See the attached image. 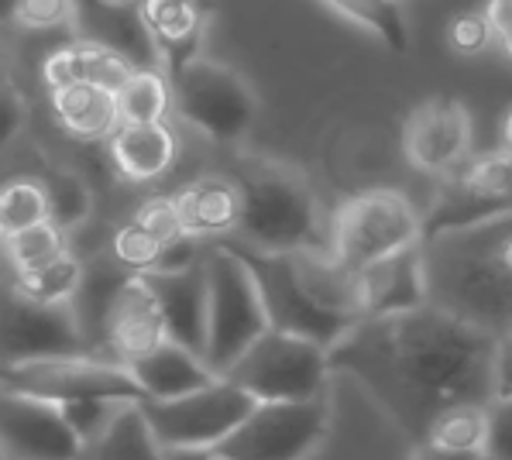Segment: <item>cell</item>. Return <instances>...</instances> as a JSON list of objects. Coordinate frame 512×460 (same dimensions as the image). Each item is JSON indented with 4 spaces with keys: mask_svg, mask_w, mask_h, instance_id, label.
Masks as SVG:
<instances>
[{
    "mask_svg": "<svg viewBox=\"0 0 512 460\" xmlns=\"http://www.w3.org/2000/svg\"><path fill=\"white\" fill-rule=\"evenodd\" d=\"M492 347V333L427 303L413 313L361 320L327 358L330 371L351 375L409 440L420 443L444 409L492 402Z\"/></svg>",
    "mask_w": 512,
    "mask_h": 460,
    "instance_id": "cell-1",
    "label": "cell"
},
{
    "mask_svg": "<svg viewBox=\"0 0 512 460\" xmlns=\"http://www.w3.org/2000/svg\"><path fill=\"white\" fill-rule=\"evenodd\" d=\"M423 265L430 306L492 337L512 330V217L427 237Z\"/></svg>",
    "mask_w": 512,
    "mask_h": 460,
    "instance_id": "cell-2",
    "label": "cell"
},
{
    "mask_svg": "<svg viewBox=\"0 0 512 460\" xmlns=\"http://www.w3.org/2000/svg\"><path fill=\"white\" fill-rule=\"evenodd\" d=\"M241 193L238 241L258 251H310L330 244V224L303 176L269 158H241L234 169Z\"/></svg>",
    "mask_w": 512,
    "mask_h": 460,
    "instance_id": "cell-3",
    "label": "cell"
},
{
    "mask_svg": "<svg viewBox=\"0 0 512 460\" xmlns=\"http://www.w3.org/2000/svg\"><path fill=\"white\" fill-rule=\"evenodd\" d=\"M203 265H207L210 289L203 361L210 364L217 378H224L234 368V361L269 330V313H265L255 275L248 272V265L227 241L203 251Z\"/></svg>",
    "mask_w": 512,
    "mask_h": 460,
    "instance_id": "cell-4",
    "label": "cell"
},
{
    "mask_svg": "<svg viewBox=\"0 0 512 460\" xmlns=\"http://www.w3.org/2000/svg\"><path fill=\"white\" fill-rule=\"evenodd\" d=\"M423 244V213L396 189H365L330 220V255L348 272Z\"/></svg>",
    "mask_w": 512,
    "mask_h": 460,
    "instance_id": "cell-5",
    "label": "cell"
},
{
    "mask_svg": "<svg viewBox=\"0 0 512 460\" xmlns=\"http://www.w3.org/2000/svg\"><path fill=\"white\" fill-rule=\"evenodd\" d=\"M330 375L334 371L327 347L269 327L224 378L244 388L255 402H310L327 399Z\"/></svg>",
    "mask_w": 512,
    "mask_h": 460,
    "instance_id": "cell-6",
    "label": "cell"
},
{
    "mask_svg": "<svg viewBox=\"0 0 512 460\" xmlns=\"http://www.w3.org/2000/svg\"><path fill=\"white\" fill-rule=\"evenodd\" d=\"M227 244L238 251L241 261L248 265V272L255 275V285L262 292L272 330L296 333V337H306L330 351L337 340H344L361 323L358 316L337 313V309L324 306L306 289L303 279H299L293 251H258L241 241H227Z\"/></svg>",
    "mask_w": 512,
    "mask_h": 460,
    "instance_id": "cell-7",
    "label": "cell"
},
{
    "mask_svg": "<svg viewBox=\"0 0 512 460\" xmlns=\"http://www.w3.org/2000/svg\"><path fill=\"white\" fill-rule=\"evenodd\" d=\"M172 83V110L200 131L203 138L217 141V145H231L241 141L251 131L258 117V97L251 83L238 69L224 66L217 59H193L189 66L169 76Z\"/></svg>",
    "mask_w": 512,
    "mask_h": 460,
    "instance_id": "cell-8",
    "label": "cell"
},
{
    "mask_svg": "<svg viewBox=\"0 0 512 460\" xmlns=\"http://www.w3.org/2000/svg\"><path fill=\"white\" fill-rule=\"evenodd\" d=\"M0 388L35 395L45 402L110 399L145 402V392L128 371V364L100 354H66V358H35L21 364H0Z\"/></svg>",
    "mask_w": 512,
    "mask_h": 460,
    "instance_id": "cell-9",
    "label": "cell"
},
{
    "mask_svg": "<svg viewBox=\"0 0 512 460\" xmlns=\"http://www.w3.org/2000/svg\"><path fill=\"white\" fill-rule=\"evenodd\" d=\"M330 433L327 399L258 402L248 419L214 447L217 460H310Z\"/></svg>",
    "mask_w": 512,
    "mask_h": 460,
    "instance_id": "cell-10",
    "label": "cell"
},
{
    "mask_svg": "<svg viewBox=\"0 0 512 460\" xmlns=\"http://www.w3.org/2000/svg\"><path fill=\"white\" fill-rule=\"evenodd\" d=\"M258 402L244 388H238L227 378L196 388L179 399L165 402H141L145 419L152 426L155 440L165 450L176 447H210L214 450L220 440H227L238 426L248 419V412Z\"/></svg>",
    "mask_w": 512,
    "mask_h": 460,
    "instance_id": "cell-11",
    "label": "cell"
},
{
    "mask_svg": "<svg viewBox=\"0 0 512 460\" xmlns=\"http://www.w3.org/2000/svg\"><path fill=\"white\" fill-rule=\"evenodd\" d=\"M93 354L73 303H38L14 282H0V364Z\"/></svg>",
    "mask_w": 512,
    "mask_h": 460,
    "instance_id": "cell-12",
    "label": "cell"
},
{
    "mask_svg": "<svg viewBox=\"0 0 512 460\" xmlns=\"http://www.w3.org/2000/svg\"><path fill=\"white\" fill-rule=\"evenodd\" d=\"M0 450L7 460H83V440L55 402L0 388Z\"/></svg>",
    "mask_w": 512,
    "mask_h": 460,
    "instance_id": "cell-13",
    "label": "cell"
},
{
    "mask_svg": "<svg viewBox=\"0 0 512 460\" xmlns=\"http://www.w3.org/2000/svg\"><path fill=\"white\" fill-rule=\"evenodd\" d=\"M406 162L423 176H451L468 162L471 114L461 100L433 97L406 117L403 128Z\"/></svg>",
    "mask_w": 512,
    "mask_h": 460,
    "instance_id": "cell-14",
    "label": "cell"
},
{
    "mask_svg": "<svg viewBox=\"0 0 512 460\" xmlns=\"http://www.w3.org/2000/svg\"><path fill=\"white\" fill-rule=\"evenodd\" d=\"M354 292H358V316L378 320V316H399L430 303L427 292V265H423V244L396 255L372 261L368 268L354 272Z\"/></svg>",
    "mask_w": 512,
    "mask_h": 460,
    "instance_id": "cell-15",
    "label": "cell"
},
{
    "mask_svg": "<svg viewBox=\"0 0 512 460\" xmlns=\"http://www.w3.org/2000/svg\"><path fill=\"white\" fill-rule=\"evenodd\" d=\"M165 340H169V330H165V316L152 285L145 282V275H128L107 306L104 354L121 364H131Z\"/></svg>",
    "mask_w": 512,
    "mask_h": 460,
    "instance_id": "cell-16",
    "label": "cell"
},
{
    "mask_svg": "<svg viewBox=\"0 0 512 460\" xmlns=\"http://www.w3.org/2000/svg\"><path fill=\"white\" fill-rule=\"evenodd\" d=\"M145 282L152 285L155 299L162 306L169 340H176V344L189 347V351L203 358V351H207V303H210L203 255L179 268L145 272Z\"/></svg>",
    "mask_w": 512,
    "mask_h": 460,
    "instance_id": "cell-17",
    "label": "cell"
},
{
    "mask_svg": "<svg viewBox=\"0 0 512 460\" xmlns=\"http://www.w3.org/2000/svg\"><path fill=\"white\" fill-rule=\"evenodd\" d=\"M138 7L165 76H176L183 66L200 59L210 21L200 0H138Z\"/></svg>",
    "mask_w": 512,
    "mask_h": 460,
    "instance_id": "cell-18",
    "label": "cell"
},
{
    "mask_svg": "<svg viewBox=\"0 0 512 460\" xmlns=\"http://www.w3.org/2000/svg\"><path fill=\"white\" fill-rule=\"evenodd\" d=\"M76 38L114 49L135 69H162L152 45L138 0H80V25Z\"/></svg>",
    "mask_w": 512,
    "mask_h": 460,
    "instance_id": "cell-19",
    "label": "cell"
},
{
    "mask_svg": "<svg viewBox=\"0 0 512 460\" xmlns=\"http://www.w3.org/2000/svg\"><path fill=\"white\" fill-rule=\"evenodd\" d=\"M128 371L135 375V382L145 392V402H165L189 395L196 388L217 382V375L210 371V364L193 354L189 347L176 344V340H165L155 351L141 354L128 364Z\"/></svg>",
    "mask_w": 512,
    "mask_h": 460,
    "instance_id": "cell-20",
    "label": "cell"
},
{
    "mask_svg": "<svg viewBox=\"0 0 512 460\" xmlns=\"http://www.w3.org/2000/svg\"><path fill=\"white\" fill-rule=\"evenodd\" d=\"M176 206L183 234L193 241L234 234L241 220V193L231 176H200L186 182L176 193Z\"/></svg>",
    "mask_w": 512,
    "mask_h": 460,
    "instance_id": "cell-21",
    "label": "cell"
},
{
    "mask_svg": "<svg viewBox=\"0 0 512 460\" xmlns=\"http://www.w3.org/2000/svg\"><path fill=\"white\" fill-rule=\"evenodd\" d=\"M131 73H135V66L124 55H117L107 45L86 42V38H73L69 45H59L42 62V79L49 90H62V86L73 83H93L117 93L128 83Z\"/></svg>",
    "mask_w": 512,
    "mask_h": 460,
    "instance_id": "cell-22",
    "label": "cell"
},
{
    "mask_svg": "<svg viewBox=\"0 0 512 460\" xmlns=\"http://www.w3.org/2000/svg\"><path fill=\"white\" fill-rule=\"evenodd\" d=\"M110 162L128 182H152L176 162V134L169 124H121L107 138Z\"/></svg>",
    "mask_w": 512,
    "mask_h": 460,
    "instance_id": "cell-23",
    "label": "cell"
},
{
    "mask_svg": "<svg viewBox=\"0 0 512 460\" xmlns=\"http://www.w3.org/2000/svg\"><path fill=\"white\" fill-rule=\"evenodd\" d=\"M52 114L62 131L80 141H104L121 128L117 93L93 83H73L52 90Z\"/></svg>",
    "mask_w": 512,
    "mask_h": 460,
    "instance_id": "cell-24",
    "label": "cell"
},
{
    "mask_svg": "<svg viewBox=\"0 0 512 460\" xmlns=\"http://www.w3.org/2000/svg\"><path fill=\"white\" fill-rule=\"evenodd\" d=\"M83 460H165V447L155 440L141 402H124L97 440L86 443Z\"/></svg>",
    "mask_w": 512,
    "mask_h": 460,
    "instance_id": "cell-25",
    "label": "cell"
},
{
    "mask_svg": "<svg viewBox=\"0 0 512 460\" xmlns=\"http://www.w3.org/2000/svg\"><path fill=\"white\" fill-rule=\"evenodd\" d=\"M354 28L375 35L389 52L406 55L413 38H409V21L403 0H320Z\"/></svg>",
    "mask_w": 512,
    "mask_h": 460,
    "instance_id": "cell-26",
    "label": "cell"
},
{
    "mask_svg": "<svg viewBox=\"0 0 512 460\" xmlns=\"http://www.w3.org/2000/svg\"><path fill=\"white\" fill-rule=\"evenodd\" d=\"M485 440H488V406H482V402H461V406L440 412L427 426L420 443L437 450H451V454L485 457Z\"/></svg>",
    "mask_w": 512,
    "mask_h": 460,
    "instance_id": "cell-27",
    "label": "cell"
},
{
    "mask_svg": "<svg viewBox=\"0 0 512 460\" xmlns=\"http://www.w3.org/2000/svg\"><path fill=\"white\" fill-rule=\"evenodd\" d=\"M172 110V83L162 69H135L117 90L121 124H165Z\"/></svg>",
    "mask_w": 512,
    "mask_h": 460,
    "instance_id": "cell-28",
    "label": "cell"
},
{
    "mask_svg": "<svg viewBox=\"0 0 512 460\" xmlns=\"http://www.w3.org/2000/svg\"><path fill=\"white\" fill-rule=\"evenodd\" d=\"M14 285L38 303H73L83 285V261L62 255L42 268H31V272H14Z\"/></svg>",
    "mask_w": 512,
    "mask_h": 460,
    "instance_id": "cell-29",
    "label": "cell"
},
{
    "mask_svg": "<svg viewBox=\"0 0 512 460\" xmlns=\"http://www.w3.org/2000/svg\"><path fill=\"white\" fill-rule=\"evenodd\" d=\"M4 251L7 261H11V272H31V268H42L55 258L69 255L66 230H59L52 220H42V224L25 227L18 234H7Z\"/></svg>",
    "mask_w": 512,
    "mask_h": 460,
    "instance_id": "cell-30",
    "label": "cell"
},
{
    "mask_svg": "<svg viewBox=\"0 0 512 460\" xmlns=\"http://www.w3.org/2000/svg\"><path fill=\"white\" fill-rule=\"evenodd\" d=\"M45 186V196H49V220L59 230H73V227H80L86 217H90V186L76 176V172H66V169H59V172H52L49 179L42 182Z\"/></svg>",
    "mask_w": 512,
    "mask_h": 460,
    "instance_id": "cell-31",
    "label": "cell"
},
{
    "mask_svg": "<svg viewBox=\"0 0 512 460\" xmlns=\"http://www.w3.org/2000/svg\"><path fill=\"white\" fill-rule=\"evenodd\" d=\"M165 255H169V248H165L155 234H148L135 217H131L124 227H117L114 241H110V258L135 275H145V272L162 268Z\"/></svg>",
    "mask_w": 512,
    "mask_h": 460,
    "instance_id": "cell-32",
    "label": "cell"
},
{
    "mask_svg": "<svg viewBox=\"0 0 512 460\" xmlns=\"http://www.w3.org/2000/svg\"><path fill=\"white\" fill-rule=\"evenodd\" d=\"M0 217H4L7 234H18L25 227H35L49 220V196L42 182L18 179L0 189Z\"/></svg>",
    "mask_w": 512,
    "mask_h": 460,
    "instance_id": "cell-33",
    "label": "cell"
},
{
    "mask_svg": "<svg viewBox=\"0 0 512 460\" xmlns=\"http://www.w3.org/2000/svg\"><path fill=\"white\" fill-rule=\"evenodd\" d=\"M11 25L42 35H76L80 25V0H18L11 11Z\"/></svg>",
    "mask_w": 512,
    "mask_h": 460,
    "instance_id": "cell-34",
    "label": "cell"
},
{
    "mask_svg": "<svg viewBox=\"0 0 512 460\" xmlns=\"http://www.w3.org/2000/svg\"><path fill=\"white\" fill-rule=\"evenodd\" d=\"M124 402H110V399H76V402H62V416H66V423L73 426V433L83 440V447L90 440H97L100 430L110 423V416H114L117 409H121Z\"/></svg>",
    "mask_w": 512,
    "mask_h": 460,
    "instance_id": "cell-35",
    "label": "cell"
},
{
    "mask_svg": "<svg viewBox=\"0 0 512 460\" xmlns=\"http://www.w3.org/2000/svg\"><path fill=\"white\" fill-rule=\"evenodd\" d=\"M135 220L148 230V234L159 237L165 248H176L179 241H186L183 220H179L176 196H155V200H148V203L135 213Z\"/></svg>",
    "mask_w": 512,
    "mask_h": 460,
    "instance_id": "cell-36",
    "label": "cell"
},
{
    "mask_svg": "<svg viewBox=\"0 0 512 460\" xmlns=\"http://www.w3.org/2000/svg\"><path fill=\"white\" fill-rule=\"evenodd\" d=\"M447 45H451V52L468 55V59L471 55H482L488 45H495L488 14H458V18H451V25H447Z\"/></svg>",
    "mask_w": 512,
    "mask_h": 460,
    "instance_id": "cell-37",
    "label": "cell"
},
{
    "mask_svg": "<svg viewBox=\"0 0 512 460\" xmlns=\"http://www.w3.org/2000/svg\"><path fill=\"white\" fill-rule=\"evenodd\" d=\"M488 460H512V399L488 402Z\"/></svg>",
    "mask_w": 512,
    "mask_h": 460,
    "instance_id": "cell-38",
    "label": "cell"
},
{
    "mask_svg": "<svg viewBox=\"0 0 512 460\" xmlns=\"http://www.w3.org/2000/svg\"><path fill=\"white\" fill-rule=\"evenodd\" d=\"M25 97L14 90L11 83L0 86V152L18 138L21 124H25Z\"/></svg>",
    "mask_w": 512,
    "mask_h": 460,
    "instance_id": "cell-39",
    "label": "cell"
},
{
    "mask_svg": "<svg viewBox=\"0 0 512 460\" xmlns=\"http://www.w3.org/2000/svg\"><path fill=\"white\" fill-rule=\"evenodd\" d=\"M492 399H512V330L499 333L492 347Z\"/></svg>",
    "mask_w": 512,
    "mask_h": 460,
    "instance_id": "cell-40",
    "label": "cell"
},
{
    "mask_svg": "<svg viewBox=\"0 0 512 460\" xmlns=\"http://www.w3.org/2000/svg\"><path fill=\"white\" fill-rule=\"evenodd\" d=\"M488 21H492V38L502 55L512 62V0H488Z\"/></svg>",
    "mask_w": 512,
    "mask_h": 460,
    "instance_id": "cell-41",
    "label": "cell"
},
{
    "mask_svg": "<svg viewBox=\"0 0 512 460\" xmlns=\"http://www.w3.org/2000/svg\"><path fill=\"white\" fill-rule=\"evenodd\" d=\"M413 460H482V457H475V454H451V450H437V447H427V443H416Z\"/></svg>",
    "mask_w": 512,
    "mask_h": 460,
    "instance_id": "cell-42",
    "label": "cell"
},
{
    "mask_svg": "<svg viewBox=\"0 0 512 460\" xmlns=\"http://www.w3.org/2000/svg\"><path fill=\"white\" fill-rule=\"evenodd\" d=\"M165 460H217V454L210 447H176L165 450Z\"/></svg>",
    "mask_w": 512,
    "mask_h": 460,
    "instance_id": "cell-43",
    "label": "cell"
},
{
    "mask_svg": "<svg viewBox=\"0 0 512 460\" xmlns=\"http://www.w3.org/2000/svg\"><path fill=\"white\" fill-rule=\"evenodd\" d=\"M502 138H506V148H512V107L506 114V124H502Z\"/></svg>",
    "mask_w": 512,
    "mask_h": 460,
    "instance_id": "cell-44",
    "label": "cell"
},
{
    "mask_svg": "<svg viewBox=\"0 0 512 460\" xmlns=\"http://www.w3.org/2000/svg\"><path fill=\"white\" fill-rule=\"evenodd\" d=\"M18 0H0V21H11V11Z\"/></svg>",
    "mask_w": 512,
    "mask_h": 460,
    "instance_id": "cell-45",
    "label": "cell"
},
{
    "mask_svg": "<svg viewBox=\"0 0 512 460\" xmlns=\"http://www.w3.org/2000/svg\"><path fill=\"white\" fill-rule=\"evenodd\" d=\"M4 83H11V79H7V62H4V52H0V86Z\"/></svg>",
    "mask_w": 512,
    "mask_h": 460,
    "instance_id": "cell-46",
    "label": "cell"
},
{
    "mask_svg": "<svg viewBox=\"0 0 512 460\" xmlns=\"http://www.w3.org/2000/svg\"><path fill=\"white\" fill-rule=\"evenodd\" d=\"M4 237H7V230H4V217H0V244H4Z\"/></svg>",
    "mask_w": 512,
    "mask_h": 460,
    "instance_id": "cell-47",
    "label": "cell"
},
{
    "mask_svg": "<svg viewBox=\"0 0 512 460\" xmlns=\"http://www.w3.org/2000/svg\"><path fill=\"white\" fill-rule=\"evenodd\" d=\"M0 460H7V454H4V450H0Z\"/></svg>",
    "mask_w": 512,
    "mask_h": 460,
    "instance_id": "cell-48",
    "label": "cell"
},
{
    "mask_svg": "<svg viewBox=\"0 0 512 460\" xmlns=\"http://www.w3.org/2000/svg\"><path fill=\"white\" fill-rule=\"evenodd\" d=\"M482 460H488V457H482Z\"/></svg>",
    "mask_w": 512,
    "mask_h": 460,
    "instance_id": "cell-49",
    "label": "cell"
}]
</instances>
